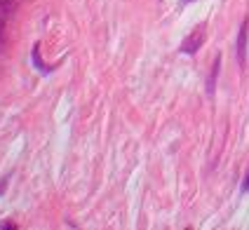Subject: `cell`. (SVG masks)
Here are the masks:
<instances>
[{"mask_svg":"<svg viewBox=\"0 0 249 230\" xmlns=\"http://www.w3.org/2000/svg\"><path fill=\"white\" fill-rule=\"evenodd\" d=\"M202 42H205V26L195 28L193 33L181 42V52H183V54H195V52L202 47Z\"/></svg>","mask_w":249,"mask_h":230,"instance_id":"6da1fadb","label":"cell"},{"mask_svg":"<svg viewBox=\"0 0 249 230\" xmlns=\"http://www.w3.org/2000/svg\"><path fill=\"white\" fill-rule=\"evenodd\" d=\"M249 31V21L245 19L242 21V26H240V33H237V59H240V64L245 66V59H247V33Z\"/></svg>","mask_w":249,"mask_h":230,"instance_id":"7a4b0ae2","label":"cell"},{"mask_svg":"<svg viewBox=\"0 0 249 230\" xmlns=\"http://www.w3.org/2000/svg\"><path fill=\"white\" fill-rule=\"evenodd\" d=\"M219 66H221V56H216V61H214V71H212V75H209V85H207V92H209V94L214 92V80H216Z\"/></svg>","mask_w":249,"mask_h":230,"instance_id":"3957f363","label":"cell"},{"mask_svg":"<svg viewBox=\"0 0 249 230\" xmlns=\"http://www.w3.org/2000/svg\"><path fill=\"white\" fill-rule=\"evenodd\" d=\"M33 64H36V66L40 68L42 73H50V68H47V66H42V61H40V52H38V45L33 47Z\"/></svg>","mask_w":249,"mask_h":230,"instance_id":"277c9868","label":"cell"},{"mask_svg":"<svg viewBox=\"0 0 249 230\" xmlns=\"http://www.w3.org/2000/svg\"><path fill=\"white\" fill-rule=\"evenodd\" d=\"M242 190H245V193L249 190V172H247V176H245V183H242Z\"/></svg>","mask_w":249,"mask_h":230,"instance_id":"5b68a950","label":"cell"},{"mask_svg":"<svg viewBox=\"0 0 249 230\" xmlns=\"http://www.w3.org/2000/svg\"><path fill=\"white\" fill-rule=\"evenodd\" d=\"M5 193V181H0V195Z\"/></svg>","mask_w":249,"mask_h":230,"instance_id":"8992f818","label":"cell"}]
</instances>
